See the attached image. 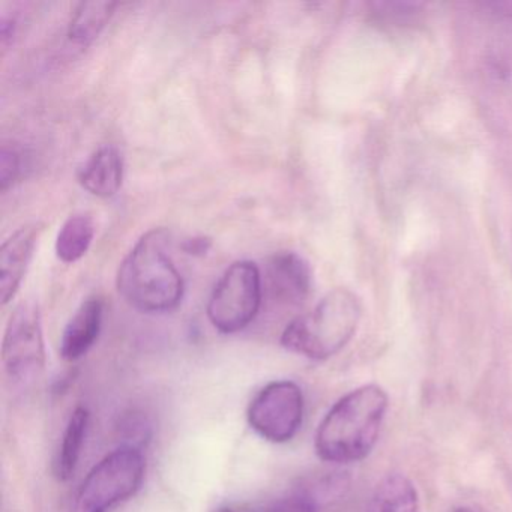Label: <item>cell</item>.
I'll use <instances>...</instances> for the list:
<instances>
[{
    "label": "cell",
    "instance_id": "6da1fadb",
    "mask_svg": "<svg viewBox=\"0 0 512 512\" xmlns=\"http://www.w3.org/2000/svg\"><path fill=\"white\" fill-rule=\"evenodd\" d=\"M386 410L388 394L379 385L353 389L320 422L314 442L317 455L335 464L364 460L376 445Z\"/></svg>",
    "mask_w": 512,
    "mask_h": 512
},
{
    "label": "cell",
    "instance_id": "7a4b0ae2",
    "mask_svg": "<svg viewBox=\"0 0 512 512\" xmlns=\"http://www.w3.org/2000/svg\"><path fill=\"white\" fill-rule=\"evenodd\" d=\"M169 233L154 229L143 235L119 266V295L148 314L169 313L181 304L184 280L167 253Z\"/></svg>",
    "mask_w": 512,
    "mask_h": 512
},
{
    "label": "cell",
    "instance_id": "3957f363",
    "mask_svg": "<svg viewBox=\"0 0 512 512\" xmlns=\"http://www.w3.org/2000/svg\"><path fill=\"white\" fill-rule=\"evenodd\" d=\"M361 317L358 296L349 289H334L313 310L286 326L281 344L296 355L325 361L349 344Z\"/></svg>",
    "mask_w": 512,
    "mask_h": 512
},
{
    "label": "cell",
    "instance_id": "277c9868",
    "mask_svg": "<svg viewBox=\"0 0 512 512\" xmlns=\"http://www.w3.org/2000/svg\"><path fill=\"white\" fill-rule=\"evenodd\" d=\"M146 460L136 445H122L104 457L80 485L71 512H110L142 487Z\"/></svg>",
    "mask_w": 512,
    "mask_h": 512
},
{
    "label": "cell",
    "instance_id": "5b68a950",
    "mask_svg": "<svg viewBox=\"0 0 512 512\" xmlns=\"http://www.w3.org/2000/svg\"><path fill=\"white\" fill-rule=\"evenodd\" d=\"M262 298V272L256 263L248 260L232 263L212 290L209 322L221 334L244 331L256 319Z\"/></svg>",
    "mask_w": 512,
    "mask_h": 512
},
{
    "label": "cell",
    "instance_id": "8992f818",
    "mask_svg": "<svg viewBox=\"0 0 512 512\" xmlns=\"http://www.w3.org/2000/svg\"><path fill=\"white\" fill-rule=\"evenodd\" d=\"M2 364L8 379L16 385H31L43 373L46 344L35 302H22L11 313L2 343Z\"/></svg>",
    "mask_w": 512,
    "mask_h": 512
},
{
    "label": "cell",
    "instance_id": "52a82bcc",
    "mask_svg": "<svg viewBox=\"0 0 512 512\" xmlns=\"http://www.w3.org/2000/svg\"><path fill=\"white\" fill-rule=\"evenodd\" d=\"M304 412L302 389L290 380H275L254 395L247 419L262 439L287 443L301 430Z\"/></svg>",
    "mask_w": 512,
    "mask_h": 512
},
{
    "label": "cell",
    "instance_id": "ba28073f",
    "mask_svg": "<svg viewBox=\"0 0 512 512\" xmlns=\"http://www.w3.org/2000/svg\"><path fill=\"white\" fill-rule=\"evenodd\" d=\"M263 292L268 290L274 301L299 305L310 295L313 272L304 257L293 251H281L269 257L262 275Z\"/></svg>",
    "mask_w": 512,
    "mask_h": 512
},
{
    "label": "cell",
    "instance_id": "9c48e42d",
    "mask_svg": "<svg viewBox=\"0 0 512 512\" xmlns=\"http://www.w3.org/2000/svg\"><path fill=\"white\" fill-rule=\"evenodd\" d=\"M40 226L22 227L0 248V299L7 305L16 296L34 254Z\"/></svg>",
    "mask_w": 512,
    "mask_h": 512
},
{
    "label": "cell",
    "instance_id": "30bf717a",
    "mask_svg": "<svg viewBox=\"0 0 512 512\" xmlns=\"http://www.w3.org/2000/svg\"><path fill=\"white\" fill-rule=\"evenodd\" d=\"M103 301L97 296L83 301L65 326L61 340V356L68 362L79 361L97 343L103 326Z\"/></svg>",
    "mask_w": 512,
    "mask_h": 512
},
{
    "label": "cell",
    "instance_id": "8fae6325",
    "mask_svg": "<svg viewBox=\"0 0 512 512\" xmlns=\"http://www.w3.org/2000/svg\"><path fill=\"white\" fill-rule=\"evenodd\" d=\"M80 185L94 196H115L124 181V158L116 146L104 145L89 155L77 173Z\"/></svg>",
    "mask_w": 512,
    "mask_h": 512
},
{
    "label": "cell",
    "instance_id": "7c38bea8",
    "mask_svg": "<svg viewBox=\"0 0 512 512\" xmlns=\"http://www.w3.org/2000/svg\"><path fill=\"white\" fill-rule=\"evenodd\" d=\"M89 421H91V413L86 407L79 406L71 413L67 427L62 433L55 463H53V470L59 481H68L76 473L82 457L83 445L88 436Z\"/></svg>",
    "mask_w": 512,
    "mask_h": 512
},
{
    "label": "cell",
    "instance_id": "4fadbf2b",
    "mask_svg": "<svg viewBox=\"0 0 512 512\" xmlns=\"http://www.w3.org/2000/svg\"><path fill=\"white\" fill-rule=\"evenodd\" d=\"M365 512H419L415 485L400 473H391L374 488Z\"/></svg>",
    "mask_w": 512,
    "mask_h": 512
},
{
    "label": "cell",
    "instance_id": "5bb4252c",
    "mask_svg": "<svg viewBox=\"0 0 512 512\" xmlns=\"http://www.w3.org/2000/svg\"><path fill=\"white\" fill-rule=\"evenodd\" d=\"M113 2H82L77 5L68 26V38L76 46L94 43L115 13Z\"/></svg>",
    "mask_w": 512,
    "mask_h": 512
},
{
    "label": "cell",
    "instance_id": "9a60e30c",
    "mask_svg": "<svg viewBox=\"0 0 512 512\" xmlns=\"http://www.w3.org/2000/svg\"><path fill=\"white\" fill-rule=\"evenodd\" d=\"M95 236L94 218L74 214L65 221L56 239V254L65 263H74L88 253Z\"/></svg>",
    "mask_w": 512,
    "mask_h": 512
},
{
    "label": "cell",
    "instance_id": "2e32d148",
    "mask_svg": "<svg viewBox=\"0 0 512 512\" xmlns=\"http://www.w3.org/2000/svg\"><path fill=\"white\" fill-rule=\"evenodd\" d=\"M260 512H319V508L310 494L298 491L280 497Z\"/></svg>",
    "mask_w": 512,
    "mask_h": 512
},
{
    "label": "cell",
    "instance_id": "e0dca14e",
    "mask_svg": "<svg viewBox=\"0 0 512 512\" xmlns=\"http://www.w3.org/2000/svg\"><path fill=\"white\" fill-rule=\"evenodd\" d=\"M22 160L17 149L4 145L0 152V190L7 191L20 175Z\"/></svg>",
    "mask_w": 512,
    "mask_h": 512
},
{
    "label": "cell",
    "instance_id": "ac0fdd59",
    "mask_svg": "<svg viewBox=\"0 0 512 512\" xmlns=\"http://www.w3.org/2000/svg\"><path fill=\"white\" fill-rule=\"evenodd\" d=\"M209 248L208 239H191L184 245V250L190 254L206 253Z\"/></svg>",
    "mask_w": 512,
    "mask_h": 512
},
{
    "label": "cell",
    "instance_id": "d6986e66",
    "mask_svg": "<svg viewBox=\"0 0 512 512\" xmlns=\"http://www.w3.org/2000/svg\"><path fill=\"white\" fill-rule=\"evenodd\" d=\"M212 512H260L256 511V509L247 508V506H239V505H227L221 506V508L215 509Z\"/></svg>",
    "mask_w": 512,
    "mask_h": 512
},
{
    "label": "cell",
    "instance_id": "ffe728a7",
    "mask_svg": "<svg viewBox=\"0 0 512 512\" xmlns=\"http://www.w3.org/2000/svg\"><path fill=\"white\" fill-rule=\"evenodd\" d=\"M454 512H473L472 509H469V508H458V509H455Z\"/></svg>",
    "mask_w": 512,
    "mask_h": 512
}]
</instances>
